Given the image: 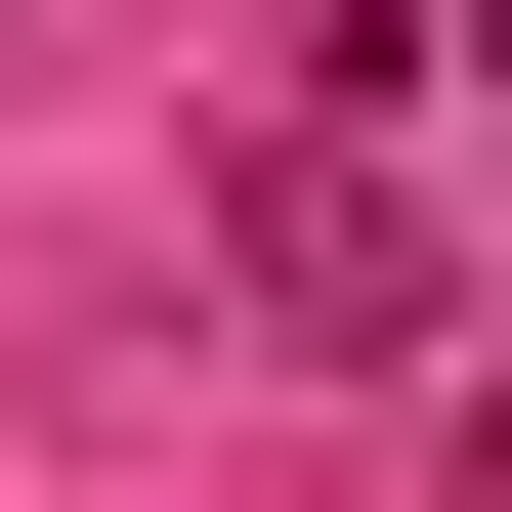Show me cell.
Wrapping results in <instances>:
<instances>
[{
    "label": "cell",
    "instance_id": "6da1fadb",
    "mask_svg": "<svg viewBox=\"0 0 512 512\" xmlns=\"http://www.w3.org/2000/svg\"><path fill=\"white\" fill-rule=\"evenodd\" d=\"M214 299H256V342H427V171H384V86H299V128H256V171H214Z\"/></svg>",
    "mask_w": 512,
    "mask_h": 512
}]
</instances>
